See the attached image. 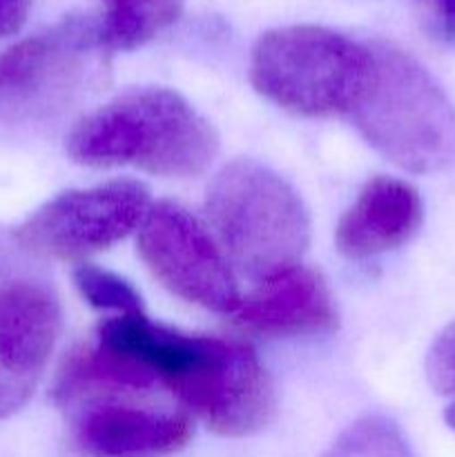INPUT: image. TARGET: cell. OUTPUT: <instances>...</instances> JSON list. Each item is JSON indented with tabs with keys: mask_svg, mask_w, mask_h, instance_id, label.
Returning <instances> with one entry per match:
<instances>
[{
	"mask_svg": "<svg viewBox=\"0 0 455 457\" xmlns=\"http://www.w3.org/2000/svg\"><path fill=\"white\" fill-rule=\"evenodd\" d=\"M205 212L230 266L259 284L299 266L310 244L302 196L257 161L226 165L208 187Z\"/></svg>",
	"mask_w": 455,
	"mask_h": 457,
	"instance_id": "277c9868",
	"label": "cell"
},
{
	"mask_svg": "<svg viewBox=\"0 0 455 457\" xmlns=\"http://www.w3.org/2000/svg\"><path fill=\"white\" fill-rule=\"evenodd\" d=\"M324 457H415L409 437L395 420L366 415L330 445Z\"/></svg>",
	"mask_w": 455,
	"mask_h": 457,
	"instance_id": "5bb4252c",
	"label": "cell"
},
{
	"mask_svg": "<svg viewBox=\"0 0 455 457\" xmlns=\"http://www.w3.org/2000/svg\"><path fill=\"white\" fill-rule=\"evenodd\" d=\"M422 219V199L410 183L395 177H375L342 214L335 244L352 262L379 257L409 244L418 235Z\"/></svg>",
	"mask_w": 455,
	"mask_h": 457,
	"instance_id": "7c38bea8",
	"label": "cell"
},
{
	"mask_svg": "<svg viewBox=\"0 0 455 457\" xmlns=\"http://www.w3.org/2000/svg\"><path fill=\"white\" fill-rule=\"evenodd\" d=\"M65 147L80 165H132L156 177L187 179L212 165L219 137L181 94L143 87L83 116Z\"/></svg>",
	"mask_w": 455,
	"mask_h": 457,
	"instance_id": "7a4b0ae2",
	"label": "cell"
},
{
	"mask_svg": "<svg viewBox=\"0 0 455 457\" xmlns=\"http://www.w3.org/2000/svg\"><path fill=\"white\" fill-rule=\"evenodd\" d=\"M426 375L437 393L455 395V321L433 342L426 357Z\"/></svg>",
	"mask_w": 455,
	"mask_h": 457,
	"instance_id": "2e32d148",
	"label": "cell"
},
{
	"mask_svg": "<svg viewBox=\"0 0 455 457\" xmlns=\"http://www.w3.org/2000/svg\"><path fill=\"white\" fill-rule=\"evenodd\" d=\"M373 62L351 110L357 132L375 152L410 174L455 165V105L431 71L386 40H373Z\"/></svg>",
	"mask_w": 455,
	"mask_h": 457,
	"instance_id": "3957f363",
	"label": "cell"
},
{
	"mask_svg": "<svg viewBox=\"0 0 455 457\" xmlns=\"http://www.w3.org/2000/svg\"><path fill=\"white\" fill-rule=\"evenodd\" d=\"M96 339L141 369L156 388H168L219 436H254L275 418L270 375L248 344L178 333L152 324L143 312L103 321Z\"/></svg>",
	"mask_w": 455,
	"mask_h": 457,
	"instance_id": "6da1fadb",
	"label": "cell"
},
{
	"mask_svg": "<svg viewBox=\"0 0 455 457\" xmlns=\"http://www.w3.org/2000/svg\"><path fill=\"white\" fill-rule=\"evenodd\" d=\"M34 0H0V38L16 34L27 21Z\"/></svg>",
	"mask_w": 455,
	"mask_h": 457,
	"instance_id": "ac0fdd59",
	"label": "cell"
},
{
	"mask_svg": "<svg viewBox=\"0 0 455 457\" xmlns=\"http://www.w3.org/2000/svg\"><path fill=\"white\" fill-rule=\"evenodd\" d=\"M373 47L319 25L270 29L250 56V80L266 101L308 119L351 114L368 79Z\"/></svg>",
	"mask_w": 455,
	"mask_h": 457,
	"instance_id": "5b68a950",
	"label": "cell"
},
{
	"mask_svg": "<svg viewBox=\"0 0 455 457\" xmlns=\"http://www.w3.org/2000/svg\"><path fill=\"white\" fill-rule=\"evenodd\" d=\"M150 205V192L138 181L70 190L31 212L13 237L36 257L76 262L112 248L136 230Z\"/></svg>",
	"mask_w": 455,
	"mask_h": 457,
	"instance_id": "52a82bcc",
	"label": "cell"
},
{
	"mask_svg": "<svg viewBox=\"0 0 455 457\" xmlns=\"http://www.w3.org/2000/svg\"><path fill=\"white\" fill-rule=\"evenodd\" d=\"M428 29L442 43L455 45V0H418Z\"/></svg>",
	"mask_w": 455,
	"mask_h": 457,
	"instance_id": "e0dca14e",
	"label": "cell"
},
{
	"mask_svg": "<svg viewBox=\"0 0 455 457\" xmlns=\"http://www.w3.org/2000/svg\"><path fill=\"white\" fill-rule=\"evenodd\" d=\"M444 420H446V424H449V427L453 428V431H455V402H453V404L449 406V409H446Z\"/></svg>",
	"mask_w": 455,
	"mask_h": 457,
	"instance_id": "d6986e66",
	"label": "cell"
},
{
	"mask_svg": "<svg viewBox=\"0 0 455 457\" xmlns=\"http://www.w3.org/2000/svg\"><path fill=\"white\" fill-rule=\"evenodd\" d=\"M190 437L192 422L186 413L112 397L80 406L70 440L80 457H168Z\"/></svg>",
	"mask_w": 455,
	"mask_h": 457,
	"instance_id": "30bf717a",
	"label": "cell"
},
{
	"mask_svg": "<svg viewBox=\"0 0 455 457\" xmlns=\"http://www.w3.org/2000/svg\"><path fill=\"white\" fill-rule=\"evenodd\" d=\"M105 52L101 25L70 16L0 54V125L43 120L85 89Z\"/></svg>",
	"mask_w": 455,
	"mask_h": 457,
	"instance_id": "8992f818",
	"label": "cell"
},
{
	"mask_svg": "<svg viewBox=\"0 0 455 457\" xmlns=\"http://www.w3.org/2000/svg\"><path fill=\"white\" fill-rule=\"evenodd\" d=\"M74 284L80 297L98 311H112L116 312V317L141 315L143 312L141 295L134 290L129 281L114 275V272L89 266V263H80L74 270Z\"/></svg>",
	"mask_w": 455,
	"mask_h": 457,
	"instance_id": "9a60e30c",
	"label": "cell"
},
{
	"mask_svg": "<svg viewBox=\"0 0 455 457\" xmlns=\"http://www.w3.org/2000/svg\"><path fill=\"white\" fill-rule=\"evenodd\" d=\"M105 18L101 25V43L105 52H128L174 25L181 16L183 0H103Z\"/></svg>",
	"mask_w": 455,
	"mask_h": 457,
	"instance_id": "4fadbf2b",
	"label": "cell"
},
{
	"mask_svg": "<svg viewBox=\"0 0 455 457\" xmlns=\"http://www.w3.org/2000/svg\"><path fill=\"white\" fill-rule=\"evenodd\" d=\"M136 244L147 270L183 302L221 315H232L241 303L221 245L183 205L152 204L138 226Z\"/></svg>",
	"mask_w": 455,
	"mask_h": 457,
	"instance_id": "ba28073f",
	"label": "cell"
},
{
	"mask_svg": "<svg viewBox=\"0 0 455 457\" xmlns=\"http://www.w3.org/2000/svg\"><path fill=\"white\" fill-rule=\"evenodd\" d=\"M62 326L61 302L43 281H0V420L34 395Z\"/></svg>",
	"mask_w": 455,
	"mask_h": 457,
	"instance_id": "9c48e42d",
	"label": "cell"
},
{
	"mask_svg": "<svg viewBox=\"0 0 455 457\" xmlns=\"http://www.w3.org/2000/svg\"><path fill=\"white\" fill-rule=\"evenodd\" d=\"M232 321L245 333L263 337H310L337 328V308L328 284L317 270L293 266L261 281L241 297Z\"/></svg>",
	"mask_w": 455,
	"mask_h": 457,
	"instance_id": "8fae6325",
	"label": "cell"
}]
</instances>
